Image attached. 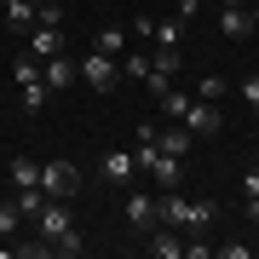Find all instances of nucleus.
Wrapping results in <instances>:
<instances>
[{"label":"nucleus","mask_w":259,"mask_h":259,"mask_svg":"<svg viewBox=\"0 0 259 259\" xmlns=\"http://www.w3.org/2000/svg\"><path fill=\"white\" fill-rule=\"evenodd\" d=\"M144 248L150 253H156V259H185V231H179V225H150V231H144Z\"/></svg>","instance_id":"obj_5"},{"label":"nucleus","mask_w":259,"mask_h":259,"mask_svg":"<svg viewBox=\"0 0 259 259\" xmlns=\"http://www.w3.org/2000/svg\"><path fill=\"white\" fill-rule=\"evenodd\" d=\"M202 6H207V0H202Z\"/></svg>","instance_id":"obj_34"},{"label":"nucleus","mask_w":259,"mask_h":259,"mask_svg":"<svg viewBox=\"0 0 259 259\" xmlns=\"http://www.w3.org/2000/svg\"><path fill=\"white\" fill-rule=\"evenodd\" d=\"M248 242H213V259H248Z\"/></svg>","instance_id":"obj_25"},{"label":"nucleus","mask_w":259,"mask_h":259,"mask_svg":"<svg viewBox=\"0 0 259 259\" xmlns=\"http://www.w3.org/2000/svg\"><path fill=\"white\" fill-rule=\"evenodd\" d=\"M93 52H104V58H121V52H127V29H121V23L98 29V35H93Z\"/></svg>","instance_id":"obj_14"},{"label":"nucleus","mask_w":259,"mask_h":259,"mask_svg":"<svg viewBox=\"0 0 259 259\" xmlns=\"http://www.w3.org/2000/svg\"><path fill=\"white\" fill-rule=\"evenodd\" d=\"M12 202H18V213H23V219H35V213H40V202H47V190H12Z\"/></svg>","instance_id":"obj_21"},{"label":"nucleus","mask_w":259,"mask_h":259,"mask_svg":"<svg viewBox=\"0 0 259 259\" xmlns=\"http://www.w3.org/2000/svg\"><path fill=\"white\" fill-rule=\"evenodd\" d=\"M40 81H47V93H69V87L81 81V58H69V52L40 58Z\"/></svg>","instance_id":"obj_1"},{"label":"nucleus","mask_w":259,"mask_h":259,"mask_svg":"<svg viewBox=\"0 0 259 259\" xmlns=\"http://www.w3.org/2000/svg\"><path fill=\"white\" fill-rule=\"evenodd\" d=\"M185 110H190V93H179V87H167V93H161V115H167V121H179Z\"/></svg>","instance_id":"obj_19"},{"label":"nucleus","mask_w":259,"mask_h":259,"mask_svg":"<svg viewBox=\"0 0 259 259\" xmlns=\"http://www.w3.org/2000/svg\"><path fill=\"white\" fill-rule=\"evenodd\" d=\"M248 18H253V29H259V0H253V6H248Z\"/></svg>","instance_id":"obj_31"},{"label":"nucleus","mask_w":259,"mask_h":259,"mask_svg":"<svg viewBox=\"0 0 259 259\" xmlns=\"http://www.w3.org/2000/svg\"><path fill=\"white\" fill-rule=\"evenodd\" d=\"M144 173L156 179V190H179V185H185V156H161V150H156V161H150Z\"/></svg>","instance_id":"obj_8"},{"label":"nucleus","mask_w":259,"mask_h":259,"mask_svg":"<svg viewBox=\"0 0 259 259\" xmlns=\"http://www.w3.org/2000/svg\"><path fill=\"white\" fill-rule=\"evenodd\" d=\"M219 35H225V40H248V35H253L248 6H219Z\"/></svg>","instance_id":"obj_12"},{"label":"nucleus","mask_w":259,"mask_h":259,"mask_svg":"<svg viewBox=\"0 0 259 259\" xmlns=\"http://www.w3.org/2000/svg\"><path fill=\"white\" fill-rule=\"evenodd\" d=\"M133 173H139L133 150H104V156H98V179H104V185H133Z\"/></svg>","instance_id":"obj_6"},{"label":"nucleus","mask_w":259,"mask_h":259,"mask_svg":"<svg viewBox=\"0 0 259 259\" xmlns=\"http://www.w3.org/2000/svg\"><path fill=\"white\" fill-rule=\"evenodd\" d=\"M35 6L40 0H0V12H6L12 29H35Z\"/></svg>","instance_id":"obj_15"},{"label":"nucleus","mask_w":259,"mask_h":259,"mask_svg":"<svg viewBox=\"0 0 259 259\" xmlns=\"http://www.w3.org/2000/svg\"><path fill=\"white\" fill-rule=\"evenodd\" d=\"M12 253H23V259H47V253H52V242H47V236H35V242H18Z\"/></svg>","instance_id":"obj_26"},{"label":"nucleus","mask_w":259,"mask_h":259,"mask_svg":"<svg viewBox=\"0 0 259 259\" xmlns=\"http://www.w3.org/2000/svg\"><path fill=\"white\" fill-rule=\"evenodd\" d=\"M179 121H185V127H190V139H213V133L225 127V121H219V110H213L207 98H190V110L179 115Z\"/></svg>","instance_id":"obj_7"},{"label":"nucleus","mask_w":259,"mask_h":259,"mask_svg":"<svg viewBox=\"0 0 259 259\" xmlns=\"http://www.w3.org/2000/svg\"><path fill=\"white\" fill-rule=\"evenodd\" d=\"M121 75H127V81H144V75H150V58L144 52H121Z\"/></svg>","instance_id":"obj_22"},{"label":"nucleus","mask_w":259,"mask_h":259,"mask_svg":"<svg viewBox=\"0 0 259 259\" xmlns=\"http://www.w3.org/2000/svg\"><path fill=\"white\" fill-rule=\"evenodd\" d=\"M236 98H242V104H248V110H259V69H253V75H248V81H242V87H236Z\"/></svg>","instance_id":"obj_27"},{"label":"nucleus","mask_w":259,"mask_h":259,"mask_svg":"<svg viewBox=\"0 0 259 259\" xmlns=\"http://www.w3.org/2000/svg\"><path fill=\"white\" fill-rule=\"evenodd\" d=\"M225 93H231V81H225V75H202V81H196V98H207V104H219Z\"/></svg>","instance_id":"obj_17"},{"label":"nucleus","mask_w":259,"mask_h":259,"mask_svg":"<svg viewBox=\"0 0 259 259\" xmlns=\"http://www.w3.org/2000/svg\"><path fill=\"white\" fill-rule=\"evenodd\" d=\"M81 81L93 87V93H115V81H121V58L87 52V58H81Z\"/></svg>","instance_id":"obj_2"},{"label":"nucleus","mask_w":259,"mask_h":259,"mask_svg":"<svg viewBox=\"0 0 259 259\" xmlns=\"http://www.w3.org/2000/svg\"><path fill=\"white\" fill-rule=\"evenodd\" d=\"M12 81H18V87H29V81H40V58H35V52H23L18 64H12Z\"/></svg>","instance_id":"obj_18"},{"label":"nucleus","mask_w":259,"mask_h":259,"mask_svg":"<svg viewBox=\"0 0 259 259\" xmlns=\"http://www.w3.org/2000/svg\"><path fill=\"white\" fill-rule=\"evenodd\" d=\"M185 18H167V23H156V52H179V40H185Z\"/></svg>","instance_id":"obj_16"},{"label":"nucleus","mask_w":259,"mask_h":259,"mask_svg":"<svg viewBox=\"0 0 259 259\" xmlns=\"http://www.w3.org/2000/svg\"><path fill=\"white\" fill-rule=\"evenodd\" d=\"M139 87H150V93H156V98H161V93H167V87H173V75H161V69H150V75H144V81H139Z\"/></svg>","instance_id":"obj_29"},{"label":"nucleus","mask_w":259,"mask_h":259,"mask_svg":"<svg viewBox=\"0 0 259 259\" xmlns=\"http://www.w3.org/2000/svg\"><path fill=\"white\" fill-rule=\"evenodd\" d=\"M64 231H75V219H69V202H64V196H47V202H40V213H35V236L58 242Z\"/></svg>","instance_id":"obj_3"},{"label":"nucleus","mask_w":259,"mask_h":259,"mask_svg":"<svg viewBox=\"0 0 259 259\" xmlns=\"http://www.w3.org/2000/svg\"><path fill=\"white\" fill-rule=\"evenodd\" d=\"M52 253H87V236L81 231H64V236L52 242Z\"/></svg>","instance_id":"obj_24"},{"label":"nucleus","mask_w":259,"mask_h":259,"mask_svg":"<svg viewBox=\"0 0 259 259\" xmlns=\"http://www.w3.org/2000/svg\"><path fill=\"white\" fill-rule=\"evenodd\" d=\"M40 190L47 196H75L81 190V167L75 161H40Z\"/></svg>","instance_id":"obj_4"},{"label":"nucleus","mask_w":259,"mask_h":259,"mask_svg":"<svg viewBox=\"0 0 259 259\" xmlns=\"http://www.w3.org/2000/svg\"><path fill=\"white\" fill-rule=\"evenodd\" d=\"M6 196H12V190H0V202H6Z\"/></svg>","instance_id":"obj_33"},{"label":"nucleus","mask_w":259,"mask_h":259,"mask_svg":"<svg viewBox=\"0 0 259 259\" xmlns=\"http://www.w3.org/2000/svg\"><path fill=\"white\" fill-rule=\"evenodd\" d=\"M35 23H64V6H58V0H40V6H35Z\"/></svg>","instance_id":"obj_28"},{"label":"nucleus","mask_w":259,"mask_h":259,"mask_svg":"<svg viewBox=\"0 0 259 259\" xmlns=\"http://www.w3.org/2000/svg\"><path fill=\"white\" fill-rule=\"evenodd\" d=\"M161 213H156V196H127V225H139V231H150Z\"/></svg>","instance_id":"obj_13"},{"label":"nucleus","mask_w":259,"mask_h":259,"mask_svg":"<svg viewBox=\"0 0 259 259\" xmlns=\"http://www.w3.org/2000/svg\"><path fill=\"white\" fill-rule=\"evenodd\" d=\"M190 127H185V121H167V127L156 133V150H161V156H190Z\"/></svg>","instance_id":"obj_11"},{"label":"nucleus","mask_w":259,"mask_h":259,"mask_svg":"<svg viewBox=\"0 0 259 259\" xmlns=\"http://www.w3.org/2000/svg\"><path fill=\"white\" fill-rule=\"evenodd\" d=\"M242 196H259V161L242 167Z\"/></svg>","instance_id":"obj_30"},{"label":"nucleus","mask_w":259,"mask_h":259,"mask_svg":"<svg viewBox=\"0 0 259 259\" xmlns=\"http://www.w3.org/2000/svg\"><path fill=\"white\" fill-rule=\"evenodd\" d=\"M6 185L12 190H40V161L35 156H12L6 161Z\"/></svg>","instance_id":"obj_10"},{"label":"nucleus","mask_w":259,"mask_h":259,"mask_svg":"<svg viewBox=\"0 0 259 259\" xmlns=\"http://www.w3.org/2000/svg\"><path fill=\"white\" fill-rule=\"evenodd\" d=\"M23 52L52 58V52H69V40H64V29H58V23H35V35H29V47H23Z\"/></svg>","instance_id":"obj_9"},{"label":"nucleus","mask_w":259,"mask_h":259,"mask_svg":"<svg viewBox=\"0 0 259 259\" xmlns=\"http://www.w3.org/2000/svg\"><path fill=\"white\" fill-rule=\"evenodd\" d=\"M219 6H253V0H219Z\"/></svg>","instance_id":"obj_32"},{"label":"nucleus","mask_w":259,"mask_h":259,"mask_svg":"<svg viewBox=\"0 0 259 259\" xmlns=\"http://www.w3.org/2000/svg\"><path fill=\"white\" fill-rule=\"evenodd\" d=\"M47 110V81H29L23 87V115H40Z\"/></svg>","instance_id":"obj_20"},{"label":"nucleus","mask_w":259,"mask_h":259,"mask_svg":"<svg viewBox=\"0 0 259 259\" xmlns=\"http://www.w3.org/2000/svg\"><path fill=\"white\" fill-rule=\"evenodd\" d=\"M18 225H23V213H18V202H0V236H18Z\"/></svg>","instance_id":"obj_23"}]
</instances>
